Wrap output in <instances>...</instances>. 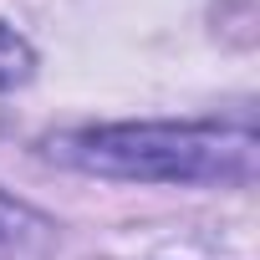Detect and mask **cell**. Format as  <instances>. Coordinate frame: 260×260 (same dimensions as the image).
<instances>
[{
  "label": "cell",
  "mask_w": 260,
  "mask_h": 260,
  "mask_svg": "<svg viewBox=\"0 0 260 260\" xmlns=\"http://www.w3.org/2000/svg\"><path fill=\"white\" fill-rule=\"evenodd\" d=\"M56 158L127 184H250L255 127L235 122H112L82 127L56 143Z\"/></svg>",
  "instance_id": "6da1fadb"
},
{
  "label": "cell",
  "mask_w": 260,
  "mask_h": 260,
  "mask_svg": "<svg viewBox=\"0 0 260 260\" xmlns=\"http://www.w3.org/2000/svg\"><path fill=\"white\" fill-rule=\"evenodd\" d=\"M36 77V51L26 46V36H16L11 26H0V97L21 92Z\"/></svg>",
  "instance_id": "7a4b0ae2"
},
{
  "label": "cell",
  "mask_w": 260,
  "mask_h": 260,
  "mask_svg": "<svg viewBox=\"0 0 260 260\" xmlns=\"http://www.w3.org/2000/svg\"><path fill=\"white\" fill-rule=\"evenodd\" d=\"M36 230H46L26 204H16V199H6V194H0V255H6V250H16V245H26Z\"/></svg>",
  "instance_id": "3957f363"
}]
</instances>
